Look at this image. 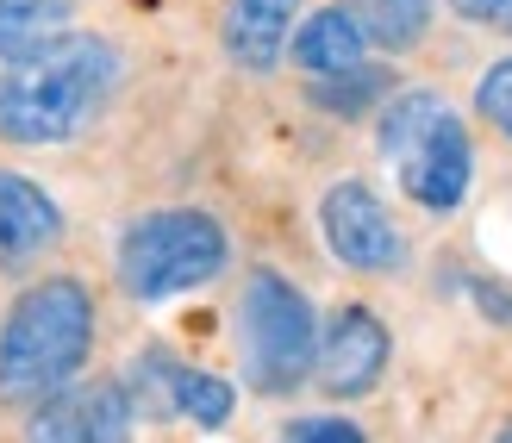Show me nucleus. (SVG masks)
Listing matches in <instances>:
<instances>
[{
    "mask_svg": "<svg viewBox=\"0 0 512 443\" xmlns=\"http://www.w3.org/2000/svg\"><path fill=\"white\" fill-rule=\"evenodd\" d=\"M119 75H125V57L107 38L63 32L38 57L7 63V75H0V138L25 150L69 144L75 132H88L100 119Z\"/></svg>",
    "mask_w": 512,
    "mask_h": 443,
    "instance_id": "obj_1",
    "label": "nucleus"
},
{
    "mask_svg": "<svg viewBox=\"0 0 512 443\" xmlns=\"http://www.w3.org/2000/svg\"><path fill=\"white\" fill-rule=\"evenodd\" d=\"M100 337V312L82 275H38L0 319V406L32 412L57 387L82 381Z\"/></svg>",
    "mask_w": 512,
    "mask_h": 443,
    "instance_id": "obj_2",
    "label": "nucleus"
},
{
    "mask_svg": "<svg viewBox=\"0 0 512 443\" xmlns=\"http://www.w3.org/2000/svg\"><path fill=\"white\" fill-rule=\"evenodd\" d=\"M375 138H381V156L394 163L400 188L425 213H456L463 206L469 181H475V144H469L463 113L444 94H431V88L394 94L375 119Z\"/></svg>",
    "mask_w": 512,
    "mask_h": 443,
    "instance_id": "obj_3",
    "label": "nucleus"
},
{
    "mask_svg": "<svg viewBox=\"0 0 512 443\" xmlns=\"http://www.w3.org/2000/svg\"><path fill=\"white\" fill-rule=\"evenodd\" d=\"M225 263H232V238L200 206H163V213L132 219L113 250L119 288L144 306H163L175 294L207 288L213 275H225Z\"/></svg>",
    "mask_w": 512,
    "mask_h": 443,
    "instance_id": "obj_4",
    "label": "nucleus"
},
{
    "mask_svg": "<svg viewBox=\"0 0 512 443\" xmlns=\"http://www.w3.org/2000/svg\"><path fill=\"white\" fill-rule=\"evenodd\" d=\"M313 350H319V319L288 275L275 269H250L244 294H238V356H244V381L256 394H294L313 375Z\"/></svg>",
    "mask_w": 512,
    "mask_h": 443,
    "instance_id": "obj_5",
    "label": "nucleus"
},
{
    "mask_svg": "<svg viewBox=\"0 0 512 443\" xmlns=\"http://www.w3.org/2000/svg\"><path fill=\"white\" fill-rule=\"evenodd\" d=\"M319 231L325 250L356 275H394L406 263V238L369 181H331L319 200Z\"/></svg>",
    "mask_w": 512,
    "mask_h": 443,
    "instance_id": "obj_6",
    "label": "nucleus"
},
{
    "mask_svg": "<svg viewBox=\"0 0 512 443\" xmlns=\"http://www.w3.org/2000/svg\"><path fill=\"white\" fill-rule=\"evenodd\" d=\"M388 356H394L388 325H381L369 306H338L319 325L313 381L325 387L331 400H363V394L381 387V375H388Z\"/></svg>",
    "mask_w": 512,
    "mask_h": 443,
    "instance_id": "obj_7",
    "label": "nucleus"
},
{
    "mask_svg": "<svg viewBox=\"0 0 512 443\" xmlns=\"http://www.w3.org/2000/svg\"><path fill=\"white\" fill-rule=\"evenodd\" d=\"M138 406L125 381H69L32 406L25 443H132Z\"/></svg>",
    "mask_w": 512,
    "mask_h": 443,
    "instance_id": "obj_8",
    "label": "nucleus"
},
{
    "mask_svg": "<svg viewBox=\"0 0 512 443\" xmlns=\"http://www.w3.org/2000/svg\"><path fill=\"white\" fill-rule=\"evenodd\" d=\"M63 244V213L32 175L0 169V269L25 275Z\"/></svg>",
    "mask_w": 512,
    "mask_h": 443,
    "instance_id": "obj_9",
    "label": "nucleus"
},
{
    "mask_svg": "<svg viewBox=\"0 0 512 443\" xmlns=\"http://www.w3.org/2000/svg\"><path fill=\"white\" fill-rule=\"evenodd\" d=\"M132 387H150V394H157V412H182V419H194L200 431L232 425V412H238V387L232 381L194 369V362H175V356H144Z\"/></svg>",
    "mask_w": 512,
    "mask_h": 443,
    "instance_id": "obj_10",
    "label": "nucleus"
},
{
    "mask_svg": "<svg viewBox=\"0 0 512 443\" xmlns=\"http://www.w3.org/2000/svg\"><path fill=\"white\" fill-rule=\"evenodd\" d=\"M300 0H225L219 13V44L244 75H275V63L288 57Z\"/></svg>",
    "mask_w": 512,
    "mask_h": 443,
    "instance_id": "obj_11",
    "label": "nucleus"
},
{
    "mask_svg": "<svg viewBox=\"0 0 512 443\" xmlns=\"http://www.w3.org/2000/svg\"><path fill=\"white\" fill-rule=\"evenodd\" d=\"M288 57H294V69H306L319 82V75H344L356 63H369V44H363V32H356V19L344 7H319L313 19H294Z\"/></svg>",
    "mask_w": 512,
    "mask_h": 443,
    "instance_id": "obj_12",
    "label": "nucleus"
},
{
    "mask_svg": "<svg viewBox=\"0 0 512 443\" xmlns=\"http://www.w3.org/2000/svg\"><path fill=\"white\" fill-rule=\"evenodd\" d=\"M75 7L82 0H0V63H25L75 32Z\"/></svg>",
    "mask_w": 512,
    "mask_h": 443,
    "instance_id": "obj_13",
    "label": "nucleus"
},
{
    "mask_svg": "<svg viewBox=\"0 0 512 443\" xmlns=\"http://www.w3.org/2000/svg\"><path fill=\"white\" fill-rule=\"evenodd\" d=\"M338 7L356 19V32H363L369 50H394L400 57V50L425 44L438 0H338Z\"/></svg>",
    "mask_w": 512,
    "mask_h": 443,
    "instance_id": "obj_14",
    "label": "nucleus"
},
{
    "mask_svg": "<svg viewBox=\"0 0 512 443\" xmlns=\"http://www.w3.org/2000/svg\"><path fill=\"white\" fill-rule=\"evenodd\" d=\"M381 94H388V69H369V63H356L344 75H319L313 82V100L325 113H369Z\"/></svg>",
    "mask_w": 512,
    "mask_h": 443,
    "instance_id": "obj_15",
    "label": "nucleus"
},
{
    "mask_svg": "<svg viewBox=\"0 0 512 443\" xmlns=\"http://www.w3.org/2000/svg\"><path fill=\"white\" fill-rule=\"evenodd\" d=\"M475 113L494 125V132L512 144V57L494 63L488 75H481V88H475Z\"/></svg>",
    "mask_w": 512,
    "mask_h": 443,
    "instance_id": "obj_16",
    "label": "nucleus"
},
{
    "mask_svg": "<svg viewBox=\"0 0 512 443\" xmlns=\"http://www.w3.org/2000/svg\"><path fill=\"white\" fill-rule=\"evenodd\" d=\"M281 443H369L363 425H350V419H300Z\"/></svg>",
    "mask_w": 512,
    "mask_h": 443,
    "instance_id": "obj_17",
    "label": "nucleus"
},
{
    "mask_svg": "<svg viewBox=\"0 0 512 443\" xmlns=\"http://www.w3.org/2000/svg\"><path fill=\"white\" fill-rule=\"evenodd\" d=\"M450 13L469 19V25H481V32L512 38V0H450Z\"/></svg>",
    "mask_w": 512,
    "mask_h": 443,
    "instance_id": "obj_18",
    "label": "nucleus"
},
{
    "mask_svg": "<svg viewBox=\"0 0 512 443\" xmlns=\"http://www.w3.org/2000/svg\"><path fill=\"white\" fill-rule=\"evenodd\" d=\"M494 443H512V419H506V425H500V431H494Z\"/></svg>",
    "mask_w": 512,
    "mask_h": 443,
    "instance_id": "obj_19",
    "label": "nucleus"
}]
</instances>
